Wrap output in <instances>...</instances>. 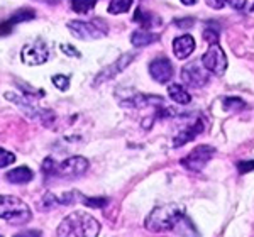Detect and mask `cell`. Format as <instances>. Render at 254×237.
<instances>
[{
  "label": "cell",
  "instance_id": "obj_30",
  "mask_svg": "<svg viewBox=\"0 0 254 237\" xmlns=\"http://www.w3.org/2000/svg\"><path fill=\"white\" fill-rule=\"evenodd\" d=\"M14 237H43V234L38 229H32V231H20Z\"/></svg>",
  "mask_w": 254,
  "mask_h": 237
},
{
  "label": "cell",
  "instance_id": "obj_26",
  "mask_svg": "<svg viewBox=\"0 0 254 237\" xmlns=\"http://www.w3.org/2000/svg\"><path fill=\"white\" fill-rule=\"evenodd\" d=\"M56 166H58V165L55 163V159L46 158L43 161V168H41V170H43V175H44V177H53V175H55Z\"/></svg>",
  "mask_w": 254,
  "mask_h": 237
},
{
  "label": "cell",
  "instance_id": "obj_21",
  "mask_svg": "<svg viewBox=\"0 0 254 237\" xmlns=\"http://www.w3.org/2000/svg\"><path fill=\"white\" fill-rule=\"evenodd\" d=\"M97 0H71V9L76 14H87L95 7Z\"/></svg>",
  "mask_w": 254,
  "mask_h": 237
},
{
  "label": "cell",
  "instance_id": "obj_22",
  "mask_svg": "<svg viewBox=\"0 0 254 237\" xmlns=\"http://www.w3.org/2000/svg\"><path fill=\"white\" fill-rule=\"evenodd\" d=\"M130 5H132V0H112L109 5V12L114 15L124 14L130 9Z\"/></svg>",
  "mask_w": 254,
  "mask_h": 237
},
{
  "label": "cell",
  "instance_id": "obj_33",
  "mask_svg": "<svg viewBox=\"0 0 254 237\" xmlns=\"http://www.w3.org/2000/svg\"><path fill=\"white\" fill-rule=\"evenodd\" d=\"M207 3L210 7H214V9H222V7L225 5L224 0H207Z\"/></svg>",
  "mask_w": 254,
  "mask_h": 237
},
{
  "label": "cell",
  "instance_id": "obj_13",
  "mask_svg": "<svg viewBox=\"0 0 254 237\" xmlns=\"http://www.w3.org/2000/svg\"><path fill=\"white\" fill-rule=\"evenodd\" d=\"M163 105L165 100L161 97H154V95H142V93H137V95H132L130 99H127L126 102H122V105L126 107H132V109H142L146 105Z\"/></svg>",
  "mask_w": 254,
  "mask_h": 237
},
{
  "label": "cell",
  "instance_id": "obj_10",
  "mask_svg": "<svg viewBox=\"0 0 254 237\" xmlns=\"http://www.w3.org/2000/svg\"><path fill=\"white\" fill-rule=\"evenodd\" d=\"M149 75L153 76L154 81L165 85L171 78H173V64H171V61L168 59V58H163V56H159V58L151 61Z\"/></svg>",
  "mask_w": 254,
  "mask_h": 237
},
{
  "label": "cell",
  "instance_id": "obj_28",
  "mask_svg": "<svg viewBox=\"0 0 254 237\" xmlns=\"http://www.w3.org/2000/svg\"><path fill=\"white\" fill-rule=\"evenodd\" d=\"M203 39H205L208 44H217V41H219V32L208 27V29L203 31Z\"/></svg>",
  "mask_w": 254,
  "mask_h": 237
},
{
  "label": "cell",
  "instance_id": "obj_2",
  "mask_svg": "<svg viewBox=\"0 0 254 237\" xmlns=\"http://www.w3.org/2000/svg\"><path fill=\"white\" fill-rule=\"evenodd\" d=\"M58 237H98L100 222L87 212H73L66 215L56 231Z\"/></svg>",
  "mask_w": 254,
  "mask_h": 237
},
{
  "label": "cell",
  "instance_id": "obj_11",
  "mask_svg": "<svg viewBox=\"0 0 254 237\" xmlns=\"http://www.w3.org/2000/svg\"><path fill=\"white\" fill-rule=\"evenodd\" d=\"M134 58H136V55H134V53H126V55H122L121 58L116 61V63L107 66L102 73H98V75L95 76V83H93V85H100V83H104V81L114 78V76L119 75L121 71H124V69L129 66L130 61H132Z\"/></svg>",
  "mask_w": 254,
  "mask_h": 237
},
{
  "label": "cell",
  "instance_id": "obj_34",
  "mask_svg": "<svg viewBox=\"0 0 254 237\" xmlns=\"http://www.w3.org/2000/svg\"><path fill=\"white\" fill-rule=\"evenodd\" d=\"M180 2H182L183 5H193V3L196 2V0H180Z\"/></svg>",
  "mask_w": 254,
  "mask_h": 237
},
{
  "label": "cell",
  "instance_id": "obj_20",
  "mask_svg": "<svg viewBox=\"0 0 254 237\" xmlns=\"http://www.w3.org/2000/svg\"><path fill=\"white\" fill-rule=\"evenodd\" d=\"M58 205H63V203H61V197H56L55 193L48 191V193L43 197V200L38 203V208L41 212H48V210H53V208L58 207Z\"/></svg>",
  "mask_w": 254,
  "mask_h": 237
},
{
  "label": "cell",
  "instance_id": "obj_18",
  "mask_svg": "<svg viewBox=\"0 0 254 237\" xmlns=\"http://www.w3.org/2000/svg\"><path fill=\"white\" fill-rule=\"evenodd\" d=\"M29 19H34V10L26 9V10L15 12V15H12V17L7 20V22L2 24V34H9L10 29L15 26V24L22 22V20H29Z\"/></svg>",
  "mask_w": 254,
  "mask_h": 237
},
{
  "label": "cell",
  "instance_id": "obj_17",
  "mask_svg": "<svg viewBox=\"0 0 254 237\" xmlns=\"http://www.w3.org/2000/svg\"><path fill=\"white\" fill-rule=\"evenodd\" d=\"M168 95H170L171 100L180 105H187L191 102V95L180 83H171L170 87H168Z\"/></svg>",
  "mask_w": 254,
  "mask_h": 237
},
{
  "label": "cell",
  "instance_id": "obj_1",
  "mask_svg": "<svg viewBox=\"0 0 254 237\" xmlns=\"http://www.w3.org/2000/svg\"><path fill=\"white\" fill-rule=\"evenodd\" d=\"M185 219V207L182 203H165L149 212L144 227L151 232H168L175 231Z\"/></svg>",
  "mask_w": 254,
  "mask_h": 237
},
{
  "label": "cell",
  "instance_id": "obj_32",
  "mask_svg": "<svg viewBox=\"0 0 254 237\" xmlns=\"http://www.w3.org/2000/svg\"><path fill=\"white\" fill-rule=\"evenodd\" d=\"M61 50H63L64 53H68V56H75V58H80V53L75 50V48L73 46H68V44H63V46H61Z\"/></svg>",
  "mask_w": 254,
  "mask_h": 237
},
{
  "label": "cell",
  "instance_id": "obj_6",
  "mask_svg": "<svg viewBox=\"0 0 254 237\" xmlns=\"http://www.w3.org/2000/svg\"><path fill=\"white\" fill-rule=\"evenodd\" d=\"M88 170V159L81 158V156H73L64 159L63 163H60L55 170V175L53 177L56 178H78L85 171Z\"/></svg>",
  "mask_w": 254,
  "mask_h": 237
},
{
  "label": "cell",
  "instance_id": "obj_27",
  "mask_svg": "<svg viewBox=\"0 0 254 237\" xmlns=\"http://www.w3.org/2000/svg\"><path fill=\"white\" fill-rule=\"evenodd\" d=\"M81 200H83V203L87 207H93V208H102L107 205L109 202L107 198H90V197H81Z\"/></svg>",
  "mask_w": 254,
  "mask_h": 237
},
{
  "label": "cell",
  "instance_id": "obj_15",
  "mask_svg": "<svg viewBox=\"0 0 254 237\" xmlns=\"http://www.w3.org/2000/svg\"><path fill=\"white\" fill-rule=\"evenodd\" d=\"M32 178H34V173H32V170H29L27 166H19V168L10 170L9 173L5 175L7 181L14 183V185H24V183H29Z\"/></svg>",
  "mask_w": 254,
  "mask_h": 237
},
{
  "label": "cell",
  "instance_id": "obj_23",
  "mask_svg": "<svg viewBox=\"0 0 254 237\" xmlns=\"http://www.w3.org/2000/svg\"><path fill=\"white\" fill-rule=\"evenodd\" d=\"M224 109L227 112H241L246 109V102L237 99V97H227V99H224Z\"/></svg>",
  "mask_w": 254,
  "mask_h": 237
},
{
  "label": "cell",
  "instance_id": "obj_3",
  "mask_svg": "<svg viewBox=\"0 0 254 237\" xmlns=\"http://www.w3.org/2000/svg\"><path fill=\"white\" fill-rule=\"evenodd\" d=\"M0 215H2V220H5L10 226H22V224L29 222L31 208L17 197L2 195L0 197Z\"/></svg>",
  "mask_w": 254,
  "mask_h": 237
},
{
  "label": "cell",
  "instance_id": "obj_19",
  "mask_svg": "<svg viewBox=\"0 0 254 237\" xmlns=\"http://www.w3.org/2000/svg\"><path fill=\"white\" fill-rule=\"evenodd\" d=\"M134 20L136 22L141 24L142 29H151L153 27V24H159L161 20H159V17H156L154 14H149V12H144L142 9H137L136 10V15H134Z\"/></svg>",
  "mask_w": 254,
  "mask_h": 237
},
{
  "label": "cell",
  "instance_id": "obj_5",
  "mask_svg": "<svg viewBox=\"0 0 254 237\" xmlns=\"http://www.w3.org/2000/svg\"><path fill=\"white\" fill-rule=\"evenodd\" d=\"M68 29L71 31L75 38L81 41L102 39L107 36V29H102V27H98V24L85 22V20H71V22H68Z\"/></svg>",
  "mask_w": 254,
  "mask_h": 237
},
{
  "label": "cell",
  "instance_id": "obj_8",
  "mask_svg": "<svg viewBox=\"0 0 254 237\" xmlns=\"http://www.w3.org/2000/svg\"><path fill=\"white\" fill-rule=\"evenodd\" d=\"M22 61L26 64H31V66H39V64H44L49 59V50L44 43L41 41H36L32 44H26L22 48Z\"/></svg>",
  "mask_w": 254,
  "mask_h": 237
},
{
  "label": "cell",
  "instance_id": "obj_7",
  "mask_svg": "<svg viewBox=\"0 0 254 237\" xmlns=\"http://www.w3.org/2000/svg\"><path fill=\"white\" fill-rule=\"evenodd\" d=\"M215 149L210 148V146H198V148H195L191 153H188L185 158L182 159V166H185L187 170L190 171H202L205 168V165L212 159L214 156Z\"/></svg>",
  "mask_w": 254,
  "mask_h": 237
},
{
  "label": "cell",
  "instance_id": "obj_12",
  "mask_svg": "<svg viewBox=\"0 0 254 237\" xmlns=\"http://www.w3.org/2000/svg\"><path fill=\"white\" fill-rule=\"evenodd\" d=\"M195 51V39L190 34L180 36L173 41V53L178 59H187Z\"/></svg>",
  "mask_w": 254,
  "mask_h": 237
},
{
  "label": "cell",
  "instance_id": "obj_29",
  "mask_svg": "<svg viewBox=\"0 0 254 237\" xmlns=\"http://www.w3.org/2000/svg\"><path fill=\"white\" fill-rule=\"evenodd\" d=\"M237 170H239L241 175L248 173V171L254 170V161H239L237 163Z\"/></svg>",
  "mask_w": 254,
  "mask_h": 237
},
{
  "label": "cell",
  "instance_id": "obj_24",
  "mask_svg": "<svg viewBox=\"0 0 254 237\" xmlns=\"http://www.w3.org/2000/svg\"><path fill=\"white\" fill-rule=\"evenodd\" d=\"M15 161V154L10 153V151L7 149H0V168H5V166L12 165V163Z\"/></svg>",
  "mask_w": 254,
  "mask_h": 237
},
{
  "label": "cell",
  "instance_id": "obj_9",
  "mask_svg": "<svg viewBox=\"0 0 254 237\" xmlns=\"http://www.w3.org/2000/svg\"><path fill=\"white\" fill-rule=\"evenodd\" d=\"M208 73L210 71H207V69L202 68L200 64L190 63L182 69V80L191 88H202V87H205L208 83V80H210L208 78Z\"/></svg>",
  "mask_w": 254,
  "mask_h": 237
},
{
  "label": "cell",
  "instance_id": "obj_4",
  "mask_svg": "<svg viewBox=\"0 0 254 237\" xmlns=\"http://www.w3.org/2000/svg\"><path fill=\"white\" fill-rule=\"evenodd\" d=\"M202 64L207 71L214 73L217 76H222L227 69V56L219 44H210L205 55L202 56Z\"/></svg>",
  "mask_w": 254,
  "mask_h": 237
},
{
  "label": "cell",
  "instance_id": "obj_25",
  "mask_svg": "<svg viewBox=\"0 0 254 237\" xmlns=\"http://www.w3.org/2000/svg\"><path fill=\"white\" fill-rule=\"evenodd\" d=\"M53 85L58 90H61V92H64V90L69 88V78L64 75H55L53 76Z\"/></svg>",
  "mask_w": 254,
  "mask_h": 237
},
{
  "label": "cell",
  "instance_id": "obj_31",
  "mask_svg": "<svg viewBox=\"0 0 254 237\" xmlns=\"http://www.w3.org/2000/svg\"><path fill=\"white\" fill-rule=\"evenodd\" d=\"M227 5H231L232 9H236V10H241V9H244L246 7V0H224Z\"/></svg>",
  "mask_w": 254,
  "mask_h": 237
},
{
  "label": "cell",
  "instance_id": "obj_35",
  "mask_svg": "<svg viewBox=\"0 0 254 237\" xmlns=\"http://www.w3.org/2000/svg\"><path fill=\"white\" fill-rule=\"evenodd\" d=\"M253 10H254V7H253Z\"/></svg>",
  "mask_w": 254,
  "mask_h": 237
},
{
  "label": "cell",
  "instance_id": "obj_16",
  "mask_svg": "<svg viewBox=\"0 0 254 237\" xmlns=\"http://www.w3.org/2000/svg\"><path fill=\"white\" fill-rule=\"evenodd\" d=\"M158 39H159L158 34H153V32H149L146 29L134 31L132 36H130V43H132V46H136V48H144L147 44L156 43Z\"/></svg>",
  "mask_w": 254,
  "mask_h": 237
},
{
  "label": "cell",
  "instance_id": "obj_14",
  "mask_svg": "<svg viewBox=\"0 0 254 237\" xmlns=\"http://www.w3.org/2000/svg\"><path fill=\"white\" fill-rule=\"evenodd\" d=\"M200 132H203V122L202 120H196V122H193V125H190V127L185 129L183 132H180L178 136L175 137L173 146H175V148H180V146L190 142L191 139H195Z\"/></svg>",
  "mask_w": 254,
  "mask_h": 237
}]
</instances>
